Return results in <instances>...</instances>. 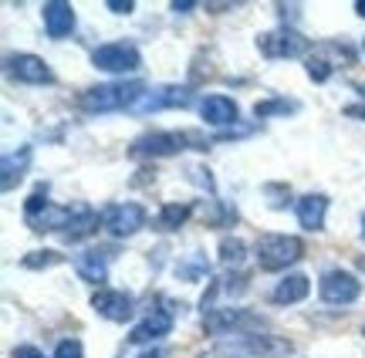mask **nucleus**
Wrapping results in <instances>:
<instances>
[{
    "instance_id": "nucleus-1",
    "label": "nucleus",
    "mask_w": 365,
    "mask_h": 358,
    "mask_svg": "<svg viewBox=\"0 0 365 358\" xmlns=\"http://www.w3.org/2000/svg\"><path fill=\"white\" fill-rule=\"evenodd\" d=\"M145 95L143 81H108V85H95L81 95V108L91 115H105V112H122V108H135L139 98Z\"/></svg>"
},
{
    "instance_id": "nucleus-2",
    "label": "nucleus",
    "mask_w": 365,
    "mask_h": 358,
    "mask_svg": "<svg viewBox=\"0 0 365 358\" xmlns=\"http://www.w3.org/2000/svg\"><path fill=\"white\" fill-rule=\"evenodd\" d=\"M182 149H210V139H203L200 132H149L139 135L129 152L135 159H166V156H180Z\"/></svg>"
},
{
    "instance_id": "nucleus-3",
    "label": "nucleus",
    "mask_w": 365,
    "mask_h": 358,
    "mask_svg": "<svg viewBox=\"0 0 365 358\" xmlns=\"http://www.w3.org/2000/svg\"><path fill=\"white\" fill-rule=\"evenodd\" d=\"M75 216H78V206H54L48 199V183L34 186V193L24 203V220L31 230H58V233H65L68 226L75 223Z\"/></svg>"
},
{
    "instance_id": "nucleus-4",
    "label": "nucleus",
    "mask_w": 365,
    "mask_h": 358,
    "mask_svg": "<svg viewBox=\"0 0 365 358\" xmlns=\"http://www.w3.org/2000/svg\"><path fill=\"white\" fill-rule=\"evenodd\" d=\"M254 257H257L261 270H284L304 257V243L287 233H261L254 243Z\"/></svg>"
},
{
    "instance_id": "nucleus-5",
    "label": "nucleus",
    "mask_w": 365,
    "mask_h": 358,
    "mask_svg": "<svg viewBox=\"0 0 365 358\" xmlns=\"http://www.w3.org/2000/svg\"><path fill=\"white\" fill-rule=\"evenodd\" d=\"M91 65L108 71V75H125V71H139L143 68V54L135 44H125V41H112V44H102L91 51Z\"/></svg>"
},
{
    "instance_id": "nucleus-6",
    "label": "nucleus",
    "mask_w": 365,
    "mask_h": 358,
    "mask_svg": "<svg viewBox=\"0 0 365 358\" xmlns=\"http://www.w3.org/2000/svg\"><path fill=\"white\" fill-rule=\"evenodd\" d=\"M308 48H312L308 38H301L294 27H277V31H267V34L257 38V51H261L264 58H271V61H281V58H301Z\"/></svg>"
},
{
    "instance_id": "nucleus-7",
    "label": "nucleus",
    "mask_w": 365,
    "mask_h": 358,
    "mask_svg": "<svg viewBox=\"0 0 365 358\" xmlns=\"http://www.w3.org/2000/svg\"><path fill=\"white\" fill-rule=\"evenodd\" d=\"M352 65V51L349 44H318L308 61H304V71L312 81H328L335 75V68H349Z\"/></svg>"
},
{
    "instance_id": "nucleus-8",
    "label": "nucleus",
    "mask_w": 365,
    "mask_h": 358,
    "mask_svg": "<svg viewBox=\"0 0 365 358\" xmlns=\"http://www.w3.org/2000/svg\"><path fill=\"white\" fill-rule=\"evenodd\" d=\"M318 294H322L325 305H355L359 294H362V280L349 270H325L318 280Z\"/></svg>"
},
{
    "instance_id": "nucleus-9",
    "label": "nucleus",
    "mask_w": 365,
    "mask_h": 358,
    "mask_svg": "<svg viewBox=\"0 0 365 358\" xmlns=\"http://www.w3.org/2000/svg\"><path fill=\"white\" fill-rule=\"evenodd\" d=\"M176 301H166V307H153L149 315H145L135 328H132L129 342L132 345H149V342H159V338H166L173 332V321H176Z\"/></svg>"
},
{
    "instance_id": "nucleus-10",
    "label": "nucleus",
    "mask_w": 365,
    "mask_h": 358,
    "mask_svg": "<svg viewBox=\"0 0 365 358\" xmlns=\"http://www.w3.org/2000/svg\"><path fill=\"white\" fill-rule=\"evenodd\" d=\"M102 223L112 237H132L145 226V206H139V203H112L102 213Z\"/></svg>"
},
{
    "instance_id": "nucleus-11",
    "label": "nucleus",
    "mask_w": 365,
    "mask_h": 358,
    "mask_svg": "<svg viewBox=\"0 0 365 358\" xmlns=\"http://www.w3.org/2000/svg\"><path fill=\"white\" fill-rule=\"evenodd\" d=\"M193 105V92L186 85H156L139 98L135 112H163V108H190Z\"/></svg>"
},
{
    "instance_id": "nucleus-12",
    "label": "nucleus",
    "mask_w": 365,
    "mask_h": 358,
    "mask_svg": "<svg viewBox=\"0 0 365 358\" xmlns=\"http://www.w3.org/2000/svg\"><path fill=\"white\" fill-rule=\"evenodd\" d=\"M7 71H11L21 85H51L54 81L48 61L38 58V54H11V58H7Z\"/></svg>"
},
{
    "instance_id": "nucleus-13",
    "label": "nucleus",
    "mask_w": 365,
    "mask_h": 358,
    "mask_svg": "<svg viewBox=\"0 0 365 358\" xmlns=\"http://www.w3.org/2000/svg\"><path fill=\"white\" fill-rule=\"evenodd\" d=\"M91 307L105 321H129L135 315V298L129 291H98L91 298Z\"/></svg>"
},
{
    "instance_id": "nucleus-14",
    "label": "nucleus",
    "mask_w": 365,
    "mask_h": 358,
    "mask_svg": "<svg viewBox=\"0 0 365 358\" xmlns=\"http://www.w3.org/2000/svg\"><path fill=\"white\" fill-rule=\"evenodd\" d=\"M115 260V247H91L75 260L78 267V278L88 280V284H102L108 278V264Z\"/></svg>"
},
{
    "instance_id": "nucleus-15",
    "label": "nucleus",
    "mask_w": 365,
    "mask_h": 358,
    "mask_svg": "<svg viewBox=\"0 0 365 358\" xmlns=\"http://www.w3.org/2000/svg\"><path fill=\"white\" fill-rule=\"evenodd\" d=\"M203 325H207V332H213V335H227V332H237V328L254 325V318H250L244 307H213V311L203 315Z\"/></svg>"
},
{
    "instance_id": "nucleus-16",
    "label": "nucleus",
    "mask_w": 365,
    "mask_h": 358,
    "mask_svg": "<svg viewBox=\"0 0 365 358\" xmlns=\"http://www.w3.org/2000/svg\"><path fill=\"white\" fill-rule=\"evenodd\" d=\"M44 27H48V34L54 41L68 38L71 31H75V11H71V4L65 0H48L44 4Z\"/></svg>"
},
{
    "instance_id": "nucleus-17",
    "label": "nucleus",
    "mask_w": 365,
    "mask_h": 358,
    "mask_svg": "<svg viewBox=\"0 0 365 358\" xmlns=\"http://www.w3.org/2000/svg\"><path fill=\"white\" fill-rule=\"evenodd\" d=\"M325 216H328V196L325 193H308V196L298 199V223L304 230H325Z\"/></svg>"
},
{
    "instance_id": "nucleus-18",
    "label": "nucleus",
    "mask_w": 365,
    "mask_h": 358,
    "mask_svg": "<svg viewBox=\"0 0 365 358\" xmlns=\"http://www.w3.org/2000/svg\"><path fill=\"white\" fill-rule=\"evenodd\" d=\"M31 156H34V149L31 146H21L7 152L4 162H0V186H4V193H11L14 183H21L27 173V166H31Z\"/></svg>"
},
{
    "instance_id": "nucleus-19",
    "label": "nucleus",
    "mask_w": 365,
    "mask_h": 358,
    "mask_svg": "<svg viewBox=\"0 0 365 358\" xmlns=\"http://www.w3.org/2000/svg\"><path fill=\"white\" fill-rule=\"evenodd\" d=\"M200 115L207 125H234L237 122V102L227 95H207L200 102Z\"/></svg>"
},
{
    "instance_id": "nucleus-20",
    "label": "nucleus",
    "mask_w": 365,
    "mask_h": 358,
    "mask_svg": "<svg viewBox=\"0 0 365 358\" xmlns=\"http://www.w3.org/2000/svg\"><path fill=\"white\" fill-rule=\"evenodd\" d=\"M308 294H312V280L304 278V274H287L284 280H277L271 301L274 305H298Z\"/></svg>"
},
{
    "instance_id": "nucleus-21",
    "label": "nucleus",
    "mask_w": 365,
    "mask_h": 358,
    "mask_svg": "<svg viewBox=\"0 0 365 358\" xmlns=\"http://www.w3.org/2000/svg\"><path fill=\"white\" fill-rule=\"evenodd\" d=\"M95 230H98V213L88 210V206H78V216H75V223H71L65 233H61V240H65V243H78V240L91 237Z\"/></svg>"
},
{
    "instance_id": "nucleus-22",
    "label": "nucleus",
    "mask_w": 365,
    "mask_h": 358,
    "mask_svg": "<svg viewBox=\"0 0 365 358\" xmlns=\"http://www.w3.org/2000/svg\"><path fill=\"white\" fill-rule=\"evenodd\" d=\"M190 213H193V206H186V203H166L156 216V226L166 230V233H170V230H180V226L190 220Z\"/></svg>"
},
{
    "instance_id": "nucleus-23",
    "label": "nucleus",
    "mask_w": 365,
    "mask_h": 358,
    "mask_svg": "<svg viewBox=\"0 0 365 358\" xmlns=\"http://www.w3.org/2000/svg\"><path fill=\"white\" fill-rule=\"evenodd\" d=\"M298 102L294 98H267V102H257L254 105V115L257 119H271V115H291V112H298Z\"/></svg>"
},
{
    "instance_id": "nucleus-24",
    "label": "nucleus",
    "mask_w": 365,
    "mask_h": 358,
    "mask_svg": "<svg viewBox=\"0 0 365 358\" xmlns=\"http://www.w3.org/2000/svg\"><path fill=\"white\" fill-rule=\"evenodd\" d=\"M244 257H247V243H244L240 237H223L220 240V264L237 267Z\"/></svg>"
},
{
    "instance_id": "nucleus-25",
    "label": "nucleus",
    "mask_w": 365,
    "mask_h": 358,
    "mask_svg": "<svg viewBox=\"0 0 365 358\" xmlns=\"http://www.w3.org/2000/svg\"><path fill=\"white\" fill-rule=\"evenodd\" d=\"M58 264H65V253L58 251H34L21 260V267H27V270H44V267H58Z\"/></svg>"
},
{
    "instance_id": "nucleus-26",
    "label": "nucleus",
    "mask_w": 365,
    "mask_h": 358,
    "mask_svg": "<svg viewBox=\"0 0 365 358\" xmlns=\"http://www.w3.org/2000/svg\"><path fill=\"white\" fill-rule=\"evenodd\" d=\"M176 274H180L182 280H203L210 274V267L203 257H193V260H186V264L176 267Z\"/></svg>"
},
{
    "instance_id": "nucleus-27",
    "label": "nucleus",
    "mask_w": 365,
    "mask_h": 358,
    "mask_svg": "<svg viewBox=\"0 0 365 358\" xmlns=\"http://www.w3.org/2000/svg\"><path fill=\"white\" fill-rule=\"evenodd\" d=\"M54 358H85V348H81L78 338H65V342H58Z\"/></svg>"
},
{
    "instance_id": "nucleus-28",
    "label": "nucleus",
    "mask_w": 365,
    "mask_h": 358,
    "mask_svg": "<svg viewBox=\"0 0 365 358\" xmlns=\"http://www.w3.org/2000/svg\"><path fill=\"white\" fill-rule=\"evenodd\" d=\"M11 358H44V352H41V348H34V345H17L11 352Z\"/></svg>"
},
{
    "instance_id": "nucleus-29",
    "label": "nucleus",
    "mask_w": 365,
    "mask_h": 358,
    "mask_svg": "<svg viewBox=\"0 0 365 358\" xmlns=\"http://www.w3.org/2000/svg\"><path fill=\"white\" fill-rule=\"evenodd\" d=\"M264 193H267V196H284L287 189H284V186H264ZM287 196H291V193H287ZM271 206H277V210H281V206H284V199H274Z\"/></svg>"
},
{
    "instance_id": "nucleus-30",
    "label": "nucleus",
    "mask_w": 365,
    "mask_h": 358,
    "mask_svg": "<svg viewBox=\"0 0 365 358\" xmlns=\"http://www.w3.org/2000/svg\"><path fill=\"white\" fill-rule=\"evenodd\" d=\"M132 7H135L132 0H108V11H112V14H129Z\"/></svg>"
},
{
    "instance_id": "nucleus-31",
    "label": "nucleus",
    "mask_w": 365,
    "mask_h": 358,
    "mask_svg": "<svg viewBox=\"0 0 365 358\" xmlns=\"http://www.w3.org/2000/svg\"><path fill=\"white\" fill-rule=\"evenodd\" d=\"M193 7H196L193 0H182V4H180V0H176V4H173V11H176V14H190V11H193Z\"/></svg>"
},
{
    "instance_id": "nucleus-32",
    "label": "nucleus",
    "mask_w": 365,
    "mask_h": 358,
    "mask_svg": "<svg viewBox=\"0 0 365 358\" xmlns=\"http://www.w3.org/2000/svg\"><path fill=\"white\" fill-rule=\"evenodd\" d=\"M355 14H359V17H365V0H359V4H355Z\"/></svg>"
},
{
    "instance_id": "nucleus-33",
    "label": "nucleus",
    "mask_w": 365,
    "mask_h": 358,
    "mask_svg": "<svg viewBox=\"0 0 365 358\" xmlns=\"http://www.w3.org/2000/svg\"><path fill=\"white\" fill-rule=\"evenodd\" d=\"M139 358H163V355H159V352H143Z\"/></svg>"
},
{
    "instance_id": "nucleus-34",
    "label": "nucleus",
    "mask_w": 365,
    "mask_h": 358,
    "mask_svg": "<svg viewBox=\"0 0 365 358\" xmlns=\"http://www.w3.org/2000/svg\"><path fill=\"white\" fill-rule=\"evenodd\" d=\"M362 237H365V216H362Z\"/></svg>"
},
{
    "instance_id": "nucleus-35",
    "label": "nucleus",
    "mask_w": 365,
    "mask_h": 358,
    "mask_svg": "<svg viewBox=\"0 0 365 358\" xmlns=\"http://www.w3.org/2000/svg\"><path fill=\"white\" fill-rule=\"evenodd\" d=\"M359 264H362V267H365V257H362V260H359Z\"/></svg>"
},
{
    "instance_id": "nucleus-36",
    "label": "nucleus",
    "mask_w": 365,
    "mask_h": 358,
    "mask_svg": "<svg viewBox=\"0 0 365 358\" xmlns=\"http://www.w3.org/2000/svg\"><path fill=\"white\" fill-rule=\"evenodd\" d=\"M362 335H365V328H362Z\"/></svg>"
},
{
    "instance_id": "nucleus-37",
    "label": "nucleus",
    "mask_w": 365,
    "mask_h": 358,
    "mask_svg": "<svg viewBox=\"0 0 365 358\" xmlns=\"http://www.w3.org/2000/svg\"><path fill=\"white\" fill-rule=\"evenodd\" d=\"M362 48H365V44H362Z\"/></svg>"
}]
</instances>
